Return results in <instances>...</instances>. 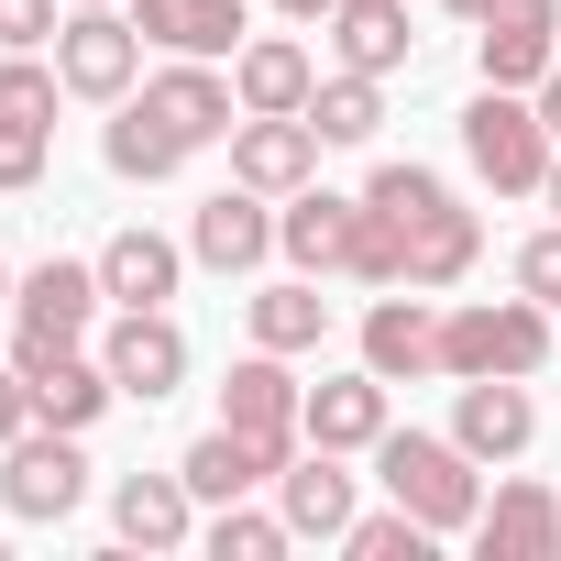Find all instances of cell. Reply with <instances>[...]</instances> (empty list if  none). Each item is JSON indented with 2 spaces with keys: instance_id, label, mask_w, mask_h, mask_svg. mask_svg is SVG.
Segmentation results:
<instances>
[{
  "instance_id": "1",
  "label": "cell",
  "mask_w": 561,
  "mask_h": 561,
  "mask_svg": "<svg viewBox=\"0 0 561 561\" xmlns=\"http://www.w3.org/2000/svg\"><path fill=\"white\" fill-rule=\"evenodd\" d=\"M375 473H386V495H397L408 517H430L440 539L484 517V473H473V451H462L451 430H386V440H375Z\"/></svg>"
},
{
  "instance_id": "2",
  "label": "cell",
  "mask_w": 561,
  "mask_h": 561,
  "mask_svg": "<svg viewBox=\"0 0 561 561\" xmlns=\"http://www.w3.org/2000/svg\"><path fill=\"white\" fill-rule=\"evenodd\" d=\"M550 364V309L539 298H462L440 320V375H539Z\"/></svg>"
},
{
  "instance_id": "3",
  "label": "cell",
  "mask_w": 561,
  "mask_h": 561,
  "mask_svg": "<svg viewBox=\"0 0 561 561\" xmlns=\"http://www.w3.org/2000/svg\"><path fill=\"white\" fill-rule=\"evenodd\" d=\"M462 154H473V176H484L495 198H539V187H550V122H539V100L484 89V100L462 111Z\"/></svg>"
},
{
  "instance_id": "4",
  "label": "cell",
  "mask_w": 561,
  "mask_h": 561,
  "mask_svg": "<svg viewBox=\"0 0 561 561\" xmlns=\"http://www.w3.org/2000/svg\"><path fill=\"white\" fill-rule=\"evenodd\" d=\"M100 264H67V253H45L23 287H12V364H45V353H78L89 342V320H100Z\"/></svg>"
},
{
  "instance_id": "5",
  "label": "cell",
  "mask_w": 561,
  "mask_h": 561,
  "mask_svg": "<svg viewBox=\"0 0 561 561\" xmlns=\"http://www.w3.org/2000/svg\"><path fill=\"white\" fill-rule=\"evenodd\" d=\"M78 495H89V451H78V430L34 419L12 451H0V506H12V517L56 528V517H78Z\"/></svg>"
},
{
  "instance_id": "6",
  "label": "cell",
  "mask_w": 561,
  "mask_h": 561,
  "mask_svg": "<svg viewBox=\"0 0 561 561\" xmlns=\"http://www.w3.org/2000/svg\"><path fill=\"white\" fill-rule=\"evenodd\" d=\"M56 78L78 89V100H133V78H144V23H122L111 0H78L67 12V34H56Z\"/></svg>"
},
{
  "instance_id": "7",
  "label": "cell",
  "mask_w": 561,
  "mask_h": 561,
  "mask_svg": "<svg viewBox=\"0 0 561 561\" xmlns=\"http://www.w3.org/2000/svg\"><path fill=\"white\" fill-rule=\"evenodd\" d=\"M298 408H309V386L287 375V353H264V342H253V353L220 375V430L264 440L275 462H298V440H309V430H298Z\"/></svg>"
},
{
  "instance_id": "8",
  "label": "cell",
  "mask_w": 561,
  "mask_h": 561,
  "mask_svg": "<svg viewBox=\"0 0 561 561\" xmlns=\"http://www.w3.org/2000/svg\"><path fill=\"white\" fill-rule=\"evenodd\" d=\"M56 67L45 56H0V187H34L56 154Z\"/></svg>"
},
{
  "instance_id": "9",
  "label": "cell",
  "mask_w": 561,
  "mask_h": 561,
  "mask_svg": "<svg viewBox=\"0 0 561 561\" xmlns=\"http://www.w3.org/2000/svg\"><path fill=\"white\" fill-rule=\"evenodd\" d=\"M473 67H484V89H539L561 67V0H495L473 23Z\"/></svg>"
},
{
  "instance_id": "10",
  "label": "cell",
  "mask_w": 561,
  "mask_h": 561,
  "mask_svg": "<svg viewBox=\"0 0 561 561\" xmlns=\"http://www.w3.org/2000/svg\"><path fill=\"white\" fill-rule=\"evenodd\" d=\"M231 176L264 187V198H298L320 176V122L309 111H242L231 122Z\"/></svg>"
},
{
  "instance_id": "11",
  "label": "cell",
  "mask_w": 561,
  "mask_h": 561,
  "mask_svg": "<svg viewBox=\"0 0 561 561\" xmlns=\"http://www.w3.org/2000/svg\"><path fill=\"white\" fill-rule=\"evenodd\" d=\"M144 111H154V122H165L187 154H198V144H220V133L242 122V89H231L209 56H176L165 78H144Z\"/></svg>"
},
{
  "instance_id": "12",
  "label": "cell",
  "mask_w": 561,
  "mask_h": 561,
  "mask_svg": "<svg viewBox=\"0 0 561 561\" xmlns=\"http://www.w3.org/2000/svg\"><path fill=\"white\" fill-rule=\"evenodd\" d=\"M187 253L209 264V275H253L264 253H275V209H264V187H209L198 198V220H187Z\"/></svg>"
},
{
  "instance_id": "13",
  "label": "cell",
  "mask_w": 561,
  "mask_h": 561,
  "mask_svg": "<svg viewBox=\"0 0 561 561\" xmlns=\"http://www.w3.org/2000/svg\"><path fill=\"white\" fill-rule=\"evenodd\" d=\"M364 364H375L386 386L440 375V309H430V287H397V298L364 309Z\"/></svg>"
},
{
  "instance_id": "14",
  "label": "cell",
  "mask_w": 561,
  "mask_h": 561,
  "mask_svg": "<svg viewBox=\"0 0 561 561\" xmlns=\"http://www.w3.org/2000/svg\"><path fill=\"white\" fill-rule=\"evenodd\" d=\"M100 364H111V386H122V397H144V408H154V397H176V386H187V331H176L165 309H122V331L100 342Z\"/></svg>"
},
{
  "instance_id": "15",
  "label": "cell",
  "mask_w": 561,
  "mask_h": 561,
  "mask_svg": "<svg viewBox=\"0 0 561 561\" xmlns=\"http://www.w3.org/2000/svg\"><path fill=\"white\" fill-rule=\"evenodd\" d=\"M451 440L473 462H517L539 440V408H528V375H462V408H451Z\"/></svg>"
},
{
  "instance_id": "16",
  "label": "cell",
  "mask_w": 561,
  "mask_h": 561,
  "mask_svg": "<svg viewBox=\"0 0 561 561\" xmlns=\"http://www.w3.org/2000/svg\"><path fill=\"white\" fill-rule=\"evenodd\" d=\"M353 231H364V198H331V187H298L275 209V253L298 275H353Z\"/></svg>"
},
{
  "instance_id": "17",
  "label": "cell",
  "mask_w": 561,
  "mask_h": 561,
  "mask_svg": "<svg viewBox=\"0 0 561 561\" xmlns=\"http://www.w3.org/2000/svg\"><path fill=\"white\" fill-rule=\"evenodd\" d=\"M298 430L320 440V451H375L397 419H386V375L364 364V375H320L309 386V408H298Z\"/></svg>"
},
{
  "instance_id": "18",
  "label": "cell",
  "mask_w": 561,
  "mask_h": 561,
  "mask_svg": "<svg viewBox=\"0 0 561 561\" xmlns=\"http://www.w3.org/2000/svg\"><path fill=\"white\" fill-rule=\"evenodd\" d=\"M111 528H122L133 550H187V539H198L187 473H122V484H111Z\"/></svg>"
},
{
  "instance_id": "19",
  "label": "cell",
  "mask_w": 561,
  "mask_h": 561,
  "mask_svg": "<svg viewBox=\"0 0 561 561\" xmlns=\"http://www.w3.org/2000/svg\"><path fill=\"white\" fill-rule=\"evenodd\" d=\"M484 561H561V495L550 484H495V506L473 517Z\"/></svg>"
},
{
  "instance_id": "20",
  "label": "cell",
  "mask_w": 561,
  "mask_h": 561,
  "mask_svg": "<svg viewBox=\"0 0 561 561\" xmlns=\"http://www.w3.org/2000/svg\"><path fill=\"white\" fill-rule=\"evenodd\" d=\"M176 275H187V242H165V231H144V220L100 242V287H111V309H165Z\"/></svg>"
},
{
  "instance_id": "21",
  "label": "cell",
  "mask_w": 561,
  "mask_h": 561,
  "mask_svg": "<svg viewBox=\"0 0 561 561\" xmlns=\"http://www.w3.org/2000/svg\"><path fill=\"white\" fill-rule=\"evenodd\" d=\"M408 231V287H462V275H473V253H484V220L440 187L419 220H397Z\"/></svg>"
},
{
  "instance_id": "22",
  "label": "cell",
  "mask_w": 561,
  "mask_h": 561,
  "mask_svg": "<svg viewBox=\"0 0 561 561\" xmlns=\"http://www.w3.org/2000/svg\"><path fill=\"white\" fill-rule=\"evenodd\" d=\"M275 517H287L298 539H342L353 528V473H342V451H298L287 473H275Z\"/></svg>"
},
{
  "instance_id": "23",
  "label": "cell",
  "mask_w": 561,
  "mask_h": 561,
  "mask_svg": "<svg viewBox=\"0 0 561 561\" xmlns=\"http://www.w3.org/2000/svg\"><path fill=\"white\" fill-rule=\"evenodd\" d=\"M331 56H342V67H364V78H397V67L419 56L408 0H331Z\"/></svg>"
},
{
  "instance_id": "24",
  "label": "cell",
  "mask_w": 561,
  "mask_h": 561,
  "mask_svg": "<svg viewBox=\"0 0 561 561\" xmlns=\"http://www.w3.org/2000/svg\"><path fill=\"white\" fill-rule=\"evenodd\" d=\"M231 89H242V111H309L320 67H309V45H287V34H242Z\"/></svg>"
},
{
  "instance_id": "25",
  "label": "cell",
  "mask_w": 561,
  "mask_h": 561,
  "mask_svg": "<svg viewBox=\"0 0 561 561\" xmlns=\"http://www.w3.org/2000/svg\"><path fill=\"white\" fill-rule=\"evenodd\" d=\"M187 495L198 506H231V495H253V484H275V473H287V462H275L264 440H242V430H209V440H187Z\"/></svg>"
},
{
  "instance_id": "26",
  "label": "cell",
  "mask_w": 561,
  "mask_h": 561,
  "mask_svg": "<svg viewBox=\"0 0 561 561\" xmlns=\"http://www.w3.org/2000/svg\"><path fill=\"white\" fill-rule=\"evenodd\" d=\"M133 23L165 56H242V0H144Z\"/></svg>"
},
{
  "instance_id": "27",
  "label": "cell",
  "mask_w": 561,
  "mask_h": 561,
  "mask_svg": "<svg viewBox=\"0 0 561 561\" xmlns=\"http://www.w3.org/2000/svg\"><path fill=\"white\" fill-rule=\"evenodd\" d=\"M34 375V419H56V430H89L122 386H111V364H89V353H45V364H23Z\"/></svg>"
},
{
  "instance_id": "28",
  "label": "cell",
  "mask_w": 561,
  "mask_h": 561,
  "mask_svg": "<svg viewBox=\"0 0 561 561\" xmlns=\"http://www.w3.org/2000/svg\"><path fill=\"white\" fill-rule=\"evenodd\" d=\"M253 342H264V353H320V342H331V298L309 287V275L264 287V298H253Z\"/></svg>"
},
{
  "instance_id": "29",
  "label": "cell",
  "mask_w": 561,
  "mask_h": 561,
  "mask_svg": "<svg viewBox=\"0 0 561 561\" xmlns=\"http://www.w3.org/2000/svg\"><path fill=\"white\" fill-rule=\"evenodd\" d=\"M100 154H111V176H133V187H154V176H176V165H187V144H176L144 100H122V122L100 133Z\"/></svg>"
},
{
  "instance_id": "30",
  "label": "cell",
  "mask_w": 561,
  "mask_h": 561,
  "mask_svg": "<svg viewBox=\"0 0 561 561\" xmlns=\"http://www.w3.org/2000/svg\"><path fill=\"white\" fill-rule=\"evenodd\" d=\"M309 122H320V144H375V122H386V78H364V67L320 78V89H309Z\"/></svg>"
},
{
  "instance_id": "31",
  "label": "cell",
  "mask_w": 561,
  "mask_h": 561,
  "mask_svg": "<svg viewBox=\"0 0 561 561\" xmlns=\"http://www.w3.org/2000/svg\"><path fill=\"white\" fill-rule=\"evenodd\" d=\"M287 539H298L287 517H264V506H242V495H231V506L209 517V561H275Z\"/></svg>"
},
{
  "instance_id": "32",
  "label": "cell",
  "mask_w": 561,
  "mask_h": 561,
  "mask_svg": "<svg viewBox=\"0 0 561 561\" xmlns=\"http://www.w3.org/2000/svg\"><path fill=\"white\" fill-rule=\"evenodd\" d=\"M430 539H440V528H430V517H408V506H386V517H353V528H342V550H353V561H430Z\"/></svg>"
},
{
  "instance_id": "33",
  "label": "cell",
  "mask_w": 561,
  "mask_h": 561,
  "mask_svg": "<svg viewBox=\"0 0 561 561\" xmlns=\"http://www.w3.org/2000/svg\"><path fill=\"white\" fill-rule=\"evenodd\" d=\"M517 298H539V309H561V220L517 242Z\"/></svg>"
},
{
  "instance_id": "34",
  "label": "cell",
  "mask_w": 561,
  "mask_h": 561,
  "mask_svg": "<svg viewBox=\"0 0 561 561\" xmlns=\"http://www.w3.org/2000/svg\"><path fill=\"white\" fill-rule=\"evenodd\" d=\"M67 23H56V0H0V56H45Z\"/></svg>"
},
{
  "instance_id": "35",
  "label": "cell",
  "mask_w": 561,
  "mask_h": 561,
  "mask_svg": "<svg viewBox=\"0 0 561 561\" xmlns=\"http://www.w3.org/2000/svg\"><path fill=\"white\" fill-rule=\"evenodd\" d=\"M23 430H34V375H23V364H0V451H12Z\"/></svg>"
},
{
  "instance_id": "36",
  "label": "cell",
  "mask_w": 561,
  "mask_h": 561,
  "mask_svg": "<svg viewBox=\"0 0 561 561\" xmlns=\"http://www.w3.org/2000/svg\"><path fill=\"white\" fill-rule=\"evenodd\" d=\"M539 122H550V144H561V67L539 78Z\"/></svg>"
},
{
  "instance_id": "37",
  "label": "cell",
  "mask_w": 561,
  "mask_h": 561,
  "mask_svg": "<svg viewBox=\"0 0 561 561\" xmlns=\"http://www.w3.org/2000/svg\"><path fill=\"white\" fill-rule=\"evenodd\" d=\"M275 12H298V23H331V0H275Z\"/></svg>"
},
{
  "instance_id": "38",
  "label": "cell",
  "mask_w": 561,
  "mask_h": 561,
  "mask_svg": "<svg viewBox=\"0 0 561 561\" xmlns=\"http://www.w3.org/2000/svg\"><path fill=\"white\" fill-rule=\"evenodd\" d=\"M451 12H462V23H484V12H495V0H451Z\"/></svg>"
},
{
  "instance_id": "39",
  "label": "cell",
  "mask_w": 561,
  "mask_h": 561,
  "mask_svg": "<svg viewBox=\"0 0 561 561\" xmlns=\"http://www.w3.org/2000/svg\"><path fill=\"white\" fill-rule=\"evenodd\" d=\"M539 198H550V209H561V154H550V187H539Z\"/></svg>"
},
{
  "instance_id": "40",
  "label": "cell",
  "mask_w": 561,
  "mask_h": 561,
  "mask_svg": "<svg viewBox=\"0 0 561 561\" xmlns=\"http://www.w3.org/2000/svg\"><path fill=\"white\" fill-rule=\"evenodd\" d=\"M0 309H12V275H0Z\"/></svg>"
},
{
  "instance_id": "41",
  "label": "cell",
  "mask_w": 561,
  "mask_h": 561,
  "mask_svg": "<svg viewBox=\"0 0 561 561\" xmlns=\"http://www.w3.org/2000/svg\"><path fill=\"white\" fill-rule=\"evenodd\" d=\"M67 12H78V0H67Z\"/></svg>"
}]
</instances>
